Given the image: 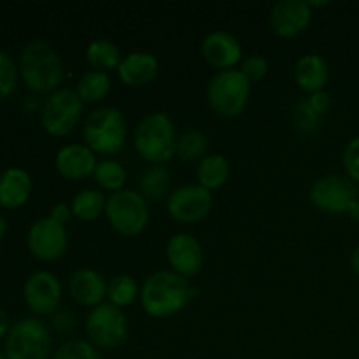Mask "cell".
<instances>
[{"mask_svg":"<svg viewBox=\"0 0 359 359\" xmlns=\"http://www.w3.org/2000/svg\"><path fill=\"white\" fill-rule=\"evenodd\" d=\"M307 102L309 105L312 107V111L316 112L318 116H323L326 111H328L330 107V95L328 91H319V93H314V95H307Z\"/></svg>","mask_w":359,"mask_h":359,"instance_id":"36","label":"cell"},{"mask_svg":"<svg viewBox=\"0 0 359 359\" xmlns=\"http://www.w3.org/2000/svg\"><path fill=\"white\" fill-rule=\"evenodd\" d=\"M195 293L186 277L172 270H158L142 283L139 302L149 318L168 319L184 311Z\"/></svg>","mask_w":359,"mask_h":359,"instance_id":"1","label":"cell"},{"mask_svg":"<svg viewBox=\"0 0 359 359\" xmlns=\"http://www.w3.org/2000/svg\"><path fill=\"white\" fill-rule=\"evenodd\" d=\"M105 219L121 237H137L151 221L149 202L137 189H121L107 196Z\"/></svg>","mask_w":359,"mask_h":359,"instance_id":"6","label":"cell"},{"mask_svg":"<svg viewBox=\"0 0 359 359\" xmlns=\"http://www.w3.org/2000/svg\"><path fill=\"white\" fill-rule=\"evenodd\" d=\"M105 205H107V196L97 188L81 189L70 202L72 216L81 223H93L100 219L102 216H105Z\"/></svg>","mask_w":359,"mask_h":359,"instance_id":"23","label":"cell"},{"mask_svg":"<svg viewBox=\"0 0 359 359\" xmlns=\"http://www.w3.org/2000/svg\"><path fill=\"white\" fill-rule=\"evenodd\" d=\"M6 233H7V221L0 216V241L6 237Z\"/></svg>","mask_w":359,"mask_h":359,"instance_id":"41","label":"cell"},{"mask_svg":"<svg viewBox=\"0 0 359 359\" xmlns=\"http://www.w3.org/2000/svg\"><path fill=\"white\" fill-rule=\"evenodd\" d=\"M126 119L118 107L102 105L84 118L83 139L84 144L97 156L112 158L125 147Z\"/></svg>","mask_w":359,"mask_h":359,"instance_id":"4","label":"cell"},{"mask_svg":"<svg viewBox=\"0 0 359 359\" xmlns=\"http://www.w3.org/2000/svg\"><path fill=\"white\" fill-rule=\"evenodd\" d=\"M9 330H11L9 316H7V312L4 311L2 307H0V339H4V337H7V333H9Z\"/></svg>","mask_w":359,"mask_h":359,"instance_id":"37","label":"cell"},{"mask_svg":"<svg viewBox=\"0 0 359 359\" xmlns=\"http://www.w3.org/2000/svg\"><path fill=\"white\" fill-rule=\"evenodd\" d=\"M230 174L231 168L226 156L221 153H209L196 165V184L212 193L226 184Z\"/></svg>","mask_w":359,"mask_h":359,"instance_id":"22","label":"cell"},{"mask_svg":"<svg viewBox=\"0 0 359 359\" xmlns=\"http://www.w3.org/2000/svg\"><path fill=\"white\" fill-rule=\"evenodd\" d=\"M20 76L28 90L48 93L60 90L63 81V62L49 42L35 39L27 42L20 53Z\"/></svg>","mask_w":359,"mask_h":359,"instance_id":"2","label":"cell"},{"mask_svg":"<svg viewBox=\"0 0 359 359\" xmlns=\"http://www.w3.org/2000/svg\"><path fill=\"white\" fill-rule=\"evenodd\" d=\"M0 359H7V358H6V354H4V353H0Z\"/></svg>","mask_w":359,"mask_h":359,"instance_id":"42","label":"cell"},{"mask_svg":"<svg viewBox=\"0 0 359 359\" xmlns=\"http://www.w3.org/2000/svg\"><path fill=\"white\" fill-rule=\"evenodd\" d=\"M347 216H349L351 221H354V223L359 224V196L349 205V209H347Z\"/></svg>","mask_w":359,"mask_h":359,"instance_id":"39","label":"cell"},{"mask_svg":"<svg viewBox=\"0 0 359 359\" xmlns=\"http://www.w3.org/2000/svg\"><path fill=\"white\" fill-rule=\"evenodd\" d=\"M200 53H202V58L205 60V63H209L217 72L237 69L238 63H242V60H244V51H242L238 39L224 30L209 32L202 39Z\"/></svg>","mask_w":359,"mask_h":359,"instance_id":"16","label":"cell"},{"mask_svg":"<svg viewBox=\"0 0 359 359\" xmlns=\"http://www.w3.org/2000/svg\"><path fill=\"white\" fill-rule=\"evenodd\" d=\"M165 258L172 272L186 279L196 276L205 262L202 244L195 235L188 231H177L168 238L165 245Z\"/></svg>","mask_w":359,"mask_h":359,"instance_id":"14","label":"cell"},{"mask_svg":"<svg viewBox=\"0 0 359 359\" xmlns=\"http://www.w3.org/2000/svg\"><path fill=\"white\" fill-rule=\"evenodd\" d=\"M307 4H309V7H311L312 11H314V9H319V7H326V6H330L328 0H325V2H314V0H307Z\"/></svg>","mask_w":359,"mask_h":359,"instance_id":"40","label":"cell"},{"mask_svg":"<svg viewBox=\"0 0 359 359\" xmlns=\"http://www.w3.org/2000/svg\"><path fill=\"white\" fill-rule=\"evenodd\" d=\"M27 248L39 262H56L65 255L69 248L67 228L55 223L51 217L37 219L28 230Z\"/></svg>","mask_w":359,"mask_h":359,"instance_id":"13","label":"cell"},{"mask_svg":"<svg viewBox=\"0 0 359 359\" xmlns=\"http://www.w3.org/2000/svg\"><path fill=\"white\" fill-rule=\"evenodd\" d=\"M214 205L212 193L200 184H182L172 189L167 198V212L175 223L196 224L205 219Z\"/></svg>","mask_w":359,"mask_h":359,"instance_id":"11","label":"cell"},{"mask_svg":"<svg viewBox=\"0 0 359 359\" xmlns=\"http://www.w3.org/2000/svg\"><path fill=\"white\" fill-rule=\"evenodd\" d=\"M175 125L167 112H147L133 130L135 153L149 165H165L175 158Z\"/></svg>","mask_w":359,"mask_h":359,"instance_id":"3","label":"cell"},{"mask_svg":"<svg viewBox=\"0 0 359 359\" xmlns=\"http://www.w3.org/2000/svg\"><path fill=\"white\" fill-rule=\"evenodd\" d=\"M342 165L347 177H349L354 184H359V135L353 137V139L346 144V147H344Z\"/></svg>","mask_w":359,"mask_h":359,"instance_id":"33","label":"cell"},{"mask_svg":"<svg viewBox=\"0 0 359 359\" xmlns=\"http://www.w3.org/2000/svg\"><path fill=\"white\" fill-rule=\"evenodd\" d=\"M51 351V332L41 318L25 316L11 325L4 353L7 359H48Z\"/></svg>","mask_w":359,"mask_h":359,"instance_id":"7","label":"cell"},{"mask_svg":"<svg viewBox=\"0 0 359 359\" xmlns=\"http://www.w3.org/2000/svg\"><path fill=\"white\" fill-rule=\"evenodd\" d=\"M107 283L100 272L84 266L70 276L69 294L77 305L91 311L107 300Z\"/></svg>","mask_w":359,"mask_h":359,"instance_id":"18","label":"cell"},{"mask_svg":"<svg viewBox=\"0 0 359 359\" xmlns=\"http://www.w3.org/2000/svg\"><path fill=\"white\" fill-rule=\"evenodd\" d=\"M53 359H102L100 353L88 340L74 339L62 344L53 354Z\"/></svg>","mask_w":359,"mask_h":359,"instance_id":"30","label":"cell"},{"mask_svg":"<svg viewBox=\"0 0 359 359\" xmlns=\"http://www.w3.org/2000/svg\"><path fill=\"white\" fill-rule=\"evenodd\" d=\"M209 151V137L198 128L184 130L177 135V144H175V158L181 161L191 163V161H200L207 156Z\"/></svg>","mask_w":359,"mask_h":359,"instance_id":"28","label":"cell"},{"mask_svg":"<svg viewBox=\"0 0 359 359\" xmlns=\"http://www.w3.org/2000/svg\"><path fill=\"white\" fill-rule=\"evenodd\" d=\"M88 342L98 351L118 349L128 337V321L121 309L109 302L91 309L84 323Z\"/></svg>","mask_w":359,"mask_h":359,"instance_id":"8","label":"cell"},{"mask_svg":"<svg viewBox=\"0 0 359 359\" xmlns=\"http://www.w3.org/2000/svg\"><path fill=\"white\" fill-rule=\"evenodd\" d=\"M111 90V76L104 72H98V70H88V72H84L76 84V93L83 100V104H98V102L107 98Z\"/></svg>","mask_w":359,"mask_h":359,"instance_id":"26","label":"cell"},{"mask_svg":"<svg viewBox=\"0 0 359 359\" xmlns=\"http://www.w3.org/2000/svg\"><path fill=\"white\" fill-rule=\"evenodd\" d=\"M140 297V286L137 279L128 273H118L107 283V300L118 309H126L135 304Z\"/></svg>","mask_w":359,"mask_h":359,"instance_id":"29","label":"cell"},{"mask_svg":"<svg viewBox=\"0 0 359 359\" xmlns=\"http://www.w3.org/2000/svg\"><path fill=\"white\" fill-rule=\"evenodd\" d=\"M312 16L314 11L307 0H280L270 9L269 23L277 37L294 39L311 27Z\"/></svg>","mask_w":359,"mask_h":359,"instance_id":"15","label":"cell"},{"mask_svg":"<svg viewBox=\"0 0 359 359\" xmlns=\"http://www.w3.org/2000/svg\"><path fill=\"white\" fill-rule=\"evenodd\" d=\"M126 168L121 161L114 160V158H104V160H98L97 168L93 172V179L97 182L98 189L100 191H109L118 193L121 189H125L126 184Z\"/></svg>","mask_w":359,"mask_h":359,"instance_id":"27","label":"cell"},{"mask_svg":"<svg viewBox=\"0 0 359 359\" xmlns=\"http://www.w3.org/2000/svg\"><path fill=\"white\" fill-rule=\"evenodd\" d=\"M241 70L245 76V79L249 83H258V81H263L269 74V60L262 55H251L245 56L241 63Z\"/></svg>","mask_w":359,"mask_h":359,"instance_id":"32","label":"cell"},{"mask_svg":"<svg viewBox=\"0 0 359 359\" xmlns=\"http://www.w3.org/2000/svg\"><path fill=\"white\" fill-rule=\"evenodd\" d=\"M358 198V188L347 175L328 174L319 177L309 189V200L323 214L342 216Z\"/></svg>","mask_w":359,"mask_h":359,"instance_id":"10","label":"cell"},{"mask_svg":"<svg viewBox=\"0 0 359 359\" xmlns=\"http://www.w3.org/2000/svg\"><path fill=\"white\" fill-rule=\"evenodd\" d=\"M251 98V83L238 69L221 70L207 84V102L221 118H237L245 111Z\"/></svg>","mask_w":359,"mask_h":359,"instance_id":"5","label":"cell"},{"mask_svg":"<svg viewBox=\"0 0 359 359\" xmlns=\"http://www.w3.org/2000/svg\"><path fill=\"white\" fill-rule=\"evenodd\" d=\"M51 217L55 223L62 224V226H65L67 223H69L70 219H72V209H70V203H65V202H58L55 203V205L51 207V210H49V216Z\"/></svg>","mask_w":359,"mask_h":359,"instance_id":"34","label":"cell"},{"mask_svg":"<svg viewBox=\"0 0 359 359\" xmlns=\"http://www.w3.org/2000/svg\"><path fill=\"white\" fill-rule=\"evenodd\" d=\"M83 100L76 90H60L48 95L41 109L42 128L51 137H65L76 130L83 118Z\"/></svg>","mask_w":359,"mask_h":359,"instance_id":"9","label":"cell"},{"mask_svg":"<svg viewBox=\"0 0 359 359\" xmlns=\"http://www.w3.org/2000/svg\"><path fill=\"white\" fill-rule=\"evenodd\" d=\"M53 328L60 333H69L76 328V318L70 312H56L53 314Z\"/></svg>","mask_w":359,"mask_h":359,"instance_id":"35","label":"cell"},{"mask_svg":"<svg viewBox=\"0 0 359 359\" xmlns=\"http://www.w3.org/2000/svg\"><path fill=\"white\" fill-rule=\"evenodd\" d=\"M349 263H351V270H353L354 276L359 279V244L353 249V252H351Z\"/></svg>","mask_w":359,"mask_h":359,"instance_id":"38","label":"cell"},{"mask_svg":"<svg viewBox=\"0 0 359 359\" xmlns=\"http://www.w3.org/2000/svg\"><path fill=\"white\" fill-rule=\"evenodd\" d=\"M172 186V175L165 165H149L139 179V193L147 202L168 198Z\"/></svg>","mask_w":359,"mask_h":359,"instance_id":"25","label":"cell"},{"mask_svg":"<svg viewBox=\"0 0 359 359\" xmlns=\"http://www.w3.org/2000/svg\"><path fill=\"white\" fill-rule=\"evenodd\" d=\"M84 55H86V62L91 67V70H98V72L104 74H111L112 70H118L119 63L123 60V55L118 46L111 39L105 37L93 39L88 44Z\"/></svg>","mask_w":359,"mask_h":359,"instance_id":"24","label":"cell"},{"mask_svg":"<svg viewBox=\"0 0 359 359\" xmlns=\"http://www.w3.org/2000/svg\"><path fill=\"white\" fill-rule=\"evenodd\" d=\"M293 79L304 93L314 95L326 91L330 81V67L321 55L309 53L300 56L294 63Z\"/></svg>","mask_w":359,"mask_h":359,"instance_id":"20","label":"cell"},{"mask_svg":"<svg viewBox=\"0 0 359 359\" xmlns=\"http://www.w3.org/2000/svg\"><path fill=\"white\" fill-rule=\"evenodd\" d=\"M116 72L125 86L146 88L158 77L160 62L149 51H132L123 56Z\"/></svg>","mask_w":359,"mask_h":359,"instance_id":"19","label":"cell"},{"mask_svg":"<svg viewBox=\"0 0 359 359\" xmlns=\"http://www.w3.org/2000/svg\"><path fill=\"white\" fill-rule=\"evenodd\" d=\"M98 156L86 144H65L55 154V167L67 181H83L93 177Z\"/></svg>","mask_w":359,"mask_h":359,"instance_id":"17","label":"cell"},{"mask_svg":"<svg viewBox=\"0 0 359 359\" xmlns=\"http://www.w3.org/2000/svg\"><path fill=\"white\" fill-rule=\"evenodd\" d=\"M20 79V69L9 53L0 49V98H7L14 93Z\"/></svg>","mask_w":359,"mask_h":359,"instance_id":"31","label":"cell"},{"mask_svg":"<svg viewBox=\"0 0 359 359\" xmlns=\"http://www.w3.org/2000/svg\"><path fill=\"white\" fill-rule=\"evenodd\" d=\"M23 298L27 307L37 318L53 316L58 312L60 305H62V283L55 273L48 272V270H37L25 280Z\"/></svg>","mask_w":359,"mask_h":359,"instance_id":"12","label":"cell"},{"mask_svg":"<svg viewBox=\"0 0 359 359\" xmlns=\"http://www.w3.org/2000/svg\"><path fill=\"white\" fill-rule=\"evenodd\" d=\"M32 195V177L25 168L9 167L0 172V207L20 209Z\"/></svg>","mask_w":359,"mask_h":359,"instance_id":"21","label":"cell"}]
</instances>
